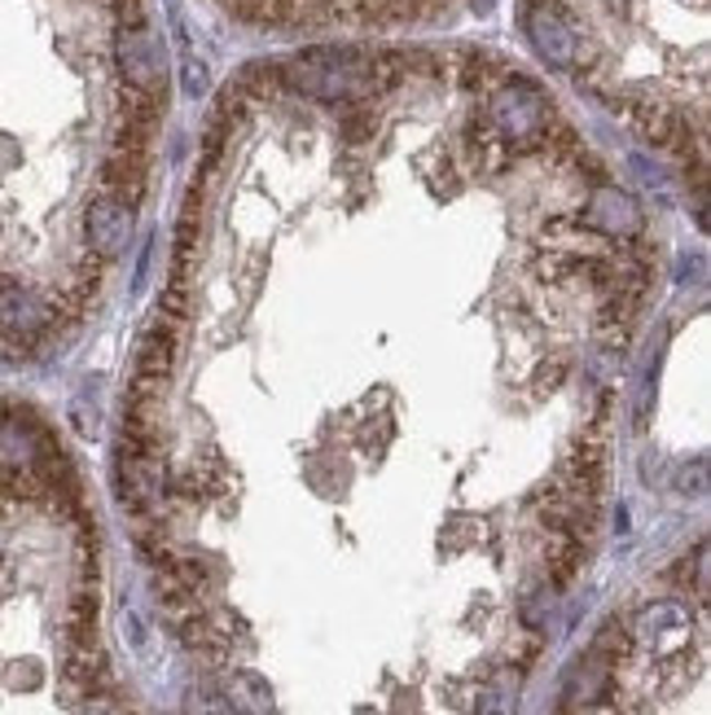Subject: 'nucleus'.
Segmentation results:
<instances>
[{"label": "nucleus", "mask_w": 711, "mask_h": 715, "mask_svg": "<svg viewBox=\"0 0 711 715\" xmlns=\"http://www.w3.org/2000/svg\"><path fill=\"white\" fill-rule=\"evenodd\" d=\"M277 75L290 92H308L321 101H364L369 92L382 88L373 53H356V49H312L277 67Z\"/></svg>", "instance_id": "1"}, {"label": "nucleus", "mask_w": 711, "mask_h": 715, "mask_svg": "<svg viewBox=\"0 0 711 715\" xmlns=\"http://www.w3.org/2000/svg\"><path fill=\"white\" fill-rule=\"evenodd\" d=\"M101 194L128 203L137 212L145 194V154H133V149H110V158L101 163Z\"/></svg>", "instance_id": "8"}, {"label": "nucleus", "mask_w": 711, "mask_h": 715, "mask_svg": "<svg viewBox=\"0 0 711 715\" xmlns=\"http://www.w3.org/2000/svg\"><path fill=\"white\" fill-rule=\"evenodd\" d=\"M549 119H554L549 97L523 75L505 79L493 92V128H500L514 141V149H532L536 141H545Z\"/></svg>", "instance_id": "2"}, {"label": "nucleus", "mask_w": 711, "mask_h": 715, "mask_svg": "<svg viewBox=\"0 0 711 715\" xmlns=\"http://www.w3.org/2000/svg\"><path fill=\"white\" fill-rule=\"evenodd\" d=\"M527 31H532V45L545 53V62H554V67L575 62V31H571L567 18L554 4H536L527 13Z\"/></svg>", "instance_id": "7"}, {"label": "nucleus", "mask_w": 711, "mask_h": 715, "mask_svg": "<svg viewBox=\"0 0 711 715\" xmlns=\"http://www.w3.org/2000/svg\"><path fill=\"white\" fill-rule=\"evenodd\" d=\"M369 133H373V115L360 101H343V141L360 145Z\"/></svg>", "instance_id": "10"}, {"label": "nucleus", "mask_w": 711, "mask_h": 715, "mask_svg": "<svg viewBox=\"0 0 711 715\" xmlns=\"http://www.w3.org/2000/svg\"><path fill=\"white\" fill-rule=\"evenodd\" d=\"M115 62H119V71L128 79V88L163 92V53H158V40L145 27H119Z\"/></svg>", "instance_id": "5"}, {"label": "nucleus", "mask_w": 711, "mask_h": 715, "mask_svg": "<svg viewBox=\"0 0 711 715\" xmlns=\"http://www.w3.org/2000/svg\"><path fill=\"white\" fill-rule=\"evenodd\" d=\"M514 694H518V689H514V680H509V676H500L497 685L484 694V715H509L514 712Z\"/></svg>", "instance_id": "11"}, {"label": "nucleus", "mask_w": 711, "mask_h": 715, "mask_svg": "<svg viewBox=\"0 0 711 715\" xmlns=\"http://www.w3.org/2000/svg\"><path fill=\"white\" fill-rule=\"evenodd\" d=\"M224 707L233 715H269L273 712V689L255 672H233L224 685Z\"/></svg>", "instance_id": "9"}, {"label": "nucleus", "mask_w": 711, "mask_h": 715, "mask_svg": "<svg viewBox=\"0 0 711 715\" xmlns=\"http://www.w3.org/2000/svg\"><path fill=\"white\" fill-rule=\"evenodd\" d=\"M84 237H88V251L97 259H115L124 255L128 237H133V207L110 198V194H97L84 212Z\"/></svg>", "instance_id": "4"}, {"label": "nucleus", "mask_w": 711, "mask_h": 715, "mask_svg": "<svg viewBox=\"0 0 711 715\" xmlns=\"http://www.w3.org/2000/svg\"><path fill=\"white\" fill-rule=\"evenodd\" d=\"M584 224L593 233H606V237H637L641 233V207L620 194V189H597L588 212H584Z\"/></svg>", "instance_id": "6"}, {"label": "nucleus", "mask_w": 711, "mask_h": 715, "mask_svg": "<svg viewBox=\"0 0 711 715\" xmlns=\"http://www.w3.org/2000/svg\"><path fill=\"white\" fill-rule=\"evenodd\" d=\"M53 325H58V307L45 294L0 277V339L4 343H22V347L40 343Z\"/></svg>", "instance_id": "3"}, {"label": "nucleus", "mask_w": 711, "mask_h": 715, "mask_svg": "<svg viewBox=\"0 0 711 715\" xmlns=\"http://www.w3.org/2000/svg\"><path fill=\"white\" fill-rule=\"evenodd\" d=\"M181 84H185V92H189V97L207 92V67H203V62H194V58L185 53V62H181Z\"/></svg>", "instance_id": "12"}]
</instances>
